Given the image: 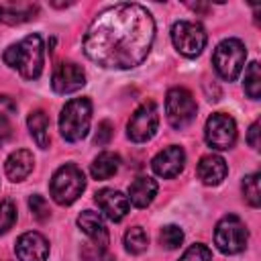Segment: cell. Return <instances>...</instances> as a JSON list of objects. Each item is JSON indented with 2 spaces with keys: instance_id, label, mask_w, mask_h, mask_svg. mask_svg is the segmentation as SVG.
<instances>
[{
  "instance_id": "ba28073f",
  "label": "cell",
  "mask_w": 261,
  "mask_h": 261,
  "mask_svg": "<svg viewBox=\"0 0 261 261\" xmlns=\"http://www.w3.org/2000/svg\"><path fill=\"white\" fill-rule=\"evenodd\" d=\"M196 100L186 88H171L165 96V114L173 128H186L196 116Z\"/></svg>"
},
{
  "instance_id": "3957f363",
  "label": "cell",
  "mask_w": 261,
  "mask_h": 261,
  "mask_svg": "<svg viewBox=\"0 0 261 261\" xmlns=\"http://www.w3.org/2000/svg\"><path fill=\"white\" fill-rule=\"evenodd\" d=\"M92 120V102L88 98L69 100L59 114V130L67 143L82 141L90 130Z\"/></svg>"
},
{
  "instance_id": "8fae6325",
  "label": "cell",
  "mask_w": 261,
  "mask_h": 261,
  "mask_svg": "<svg viewBox=\"0 0 261 261\" xmlns=\"http://www.w3.org/2000/svg\"><path fill=\"white\" fill-rule=\"evenodd\" d=\"M86 84V73L82 69V65L73 63V61H63L53 69L51 75V88L57 94H71L77 92L82 86Z\"/></svg>"
},
{
  "instance_id": "5b68a950",
  "label": "cell",
  "mask_w": 261,
  "mask_h": 261,
  "mask_svg": "<svg viewBox=\"0 0 261 261\" xmlns=\"http://www.w3.org/2000/svg\"><path fill=\"white\" fill-rule=\"evenodd\" d=\"M245 57H247V49L239 39H224L216 45L212 53V63H214L216 73L222 80L232 82L239 77L245 65Z\"/></svg>"
},
{
  "instance_id": "83f0119b",
  "label": "cell",
  "mask_w": 261,
  "mask_h": 261,
  "mask_svg": "<svg viewBox=\"0 0 261 261\" xmlns=\"http://www.w3.org/2000/svg\"><path fill=\"white\" fill-rule=\"evenodd\" d=\"M179 261H212V253H210V249H208L206 245L196 243V245H192V247L181 255Z\"/></svg>"
},
{
  "instance_id": "7402d4cb",
  "label": "cell",
  "mask_w": 261,
  "mask_h": 261,
  "mask_svg": "<svg viewBox=\"0 0 261 261\" xmlns=\"http://www.w3.org/2000/svg\"><path fill=\"white\" fill-rule=\"evenodd\" d=\"M149 245V237L145 232L143 226H130L126 232H124V249L130 253V255H139L147 249Z\"/></svg>"
},
{
  "instance_id": "f1b7e54d",
  "label": "cell",
  "mask_w": 261,
  "mask_h": 261,
  "mask_svg": "<svg viewBox=\"0 0 261 261\" xmlns=\"http://www.w3.org/2000/svg\"><path fill=\"white\" fill-rule=\"evenodd\" d=\"M112 124H110V120H102L100 124H98V130H96V135H94V145H98V147H104V145H108L110 143V139H112Z\"/></svg>"
},
{
  "instance_id": "7c38bea8",
  "label": "cell",
  "mask_w": 261,
  "mask_h": 261,
  "mask_svg": "<svg viewBox=\"0 0 261 261\" xmlns=\"http://www.w3.org/2000/svg\"><path fill=\"white\" fill-rule=\"evenodd\" d=\"M14 253L18 257V261H47L49 243L39 232H24L16 239Z\"/></svg>"
},
{
  "instance_id": "d4e9b609",
  "label": "cell",
  "mask_w": 261,
  "mask_h": 261,
  "mask_svg": "<svg viewBox=\"0 0 261 261\" xmlns=\"http://www.w3.org/2000/svg\"><path fill=\"white\" fill-rule=\"evenodd\" d=\"M181 241H184V230L179 228V226H175V224H167V226H163L161 228V232H159V243H161V247H165V249H177L179 245H181Z\"/></svg>"
},
{
  "instance_id": "52a82bcc",
  "label": "cell",
  "mask_w": 261,
  "mask_h": 261,
  "mask_svg": "<svg viewBox=\"0 0 261 261\" xmlns=\"http://www.w3.org/2000/svg\"><path fill=\"white\" fill-rule=\"evenodd\" d=\"M171 41H173V47L184 57H196L204 51L208 37L200 22L179 20L171 27Z\"/></svg>"
},
{
  "instance_id": "2e32d148",
  "label": "cell",
  "mask_w": 261,
  "mask_h": 261,
  "mask_svg": "<svg viewBox=\"0 0 261 261\" xmlns=\"http://www.w3.org/2000/svg\"><path fill=\"white\" fill-rule=\"evenodd\" d=\"M198 177L202 179V184L206 186H218L224 177H226V161L220 157V155H204L200 161H198Z\"/></svg>"
},
{
  "instance_id": "d6986e66",
  "label": "cell",
  "mask_w": 261,
  "mask_h": 261,
  "mask_svg": "<svg viewBox=\"0 0 261 261\" xmlns=\"http://www.w3.org/2000/svg\"><path fill=\"white\" fill-rule=\"evenodd\" d=\"M39 12V6L37 4H24V2H18V4H0V22H6V24H20V22H27L31 18H35V14Z\"/></svg>"
},
{
  "instance_id": "7a4b0ae2",
  "label": "cell",
  "mask_w": 261,
  "mask_h": 261,
  "mask_svg": "<svg viewBox=\"0 0 261 261\" xmlns=\"http://www.w3.org/2000/svg\"><path fill=\"white\" fill-rule=\"evenodd\" d=\"M2 59L6 65L16 69L24 80H37L43 71V61H45V47L41 35L35 33L10 45L4 51Z\"/></svg>"
},
{
  "instance_id": "6da1fadb",
  "label": "cell",
  "mask_w": 261,
  "mask_h": 261,
  "mask_svg": "<svg viewBox=\"0 0 261 261\" xmlns=\"http://www.w3.org/2000/svg\"><path fill=\"white\" fill-rule=\"evenodd\" d=\"M155 39L151 12L133 2L102 10L86 31L84 53L106 69H130L143 63Z\"/></svg>"
},
{
  "instance_id": "4dcf8cb0",
  "label": "cell",
  "mask_w": 261,
  "mask_h": 261,
  "mask_svg": "<svg viewBox=\"0 0 261 261\" xmlns=\"http://www.w3.org/2000/svg\"><path fill=\"white\" fill-rule=\"evenodd\" d=\"M14 112H16V102L10 96L2 94L0 96V114L2 116H8V114H14Z\"/></svg>"
},
{
  "instance_id": "277c9868",
  "label": "cell",
  "mask_w": 261,
  "mask_h": 261,
  "mask_svg": "<svg viewBox=\"0 0 261 261\" xmlns=\"http://www.w3.org/2000/svg\"><path fill=\"white\" fill-rule=\"evenodd\" d=\"M86 188V177H84V171L73 165V163H65L61 165L53 177H51V184H49V190H51V196L57 204L61 206H69L73 204L82 192Z\"/></svg>"
},
{
  "instance_id": "9a60e30c",
  "label": "cell",
  "mask_w": 261,
  "mask_h": 261,
  "mask_svg": "<svg viewBox=\"0 0 261 261\" xmlns=\"http://www.w3.org/2000/svg\"><path fill=\"white\" fill-rule=\"evenodd\" d=\"M77 226L82 228L84 234H88L92 239V243L96 245V249L100 253L106 251L108 247V228L104 226V220L100 218L98 212H92V210H84L80 216H77Z\"/></svg>"
},
{
  "instance_id": "9c48e42d",
  "label": "cell",
  "mask_w": 261,
  "mask_h": 261,
  "mask_svg": "<svg viewBox=\"0 0 261 261\" xmlns=\"http://www.w3.org/2000/svg\"><path fill=\"white\" fill-rule=\"evenodd\" d=\"M159 126V114H157V106L155 102H143L130 116L128 124H126V135L130 141L135 143H145L149 139H153V135L157 133Z\"/></svg>"
},
{
  "instance_id": "5bb4252c",
  "label": "cell",
  "mask_w": 261,
  "mask_h": 261,
  "mask_svg": "<svg viewBox=\"0 0 261 261\" xmlns=\"http://www.w3.org/2000/svg\"><path fill=\"white\" fill-rule=\"evenodd\" d=\"M184 163H186V153L181 147L177 145H171L167 149H163L161 153H157L151 161V167L157 175L161 177H175L181 169H184Z\"/></svg>"
},
{
  "instance_id": "4316f807",
  "label": "cell",
  "mask_w": 261,
  "mask_h": 261,
  "mask_svg": "<svg viewBox=\"0 0 261 261\" xmlns=\"http://www.w3.org/2000/svg\"><path fill=\"white\" fill-rule=\"evenodd\" d=\"M29 208H31V212H33V216H35L37 220H47L49 214H51L49 204H47V200H45L41 194H33V196L29 198Z\"/></svg>"
},
{
  "instance_id": "ac0fdd59",
  "label": "cell",
  "mask_w": 261,
  "mask_h": 261,
  "mask_svg": "<svg viewBox=\"0 0 261 261\" xmlns=\"http://www.w3.org/2000/svg\"><path fill=\"white\" fill-rule=\"evenodd\" d=\"M157 194V181L153 177H137L128 186V202L137 208H147Z\"/></svg>"
},
{
  "instance_id": "e0dca14e",
  "label": "cell",
  "mask_w": 261,
  "mask_h": 261,
  "mask_svg": "<svg viewBox=\"0 0 261 261\" xmlns=\"http://www.w3.org/2000/svg\"><path fill=\"white\" fill-rule=\"evenodd\" d=\"M33 165H35L33 153L27 151V149H18V151L8 155V159L4 163V169H6V175H8L10 181H22L33 171Z\"/></svg>"
},
{
  "instance_id": "cb8c5ba5",
  "label": "cell",
  "mask_w": 261,
  "mask_h": 261,
  "mask_svg": "<svg viewBox=\"0 0 261 261\" xmlns=\"http://www.w3.org/2000/svg\"><path fill=\"white\" fill-rule=\"evenodd\" d=\"M243 196L247 200L249 206L259 208L261 204V196H259V173H249L243 177Z\"/></svg>"
},
{
  "instance_id": "44dd1931",
  "label": "cell",
  "mask_w": 261,
  "mask_h": 261,
  "mask_svg": "<svg viewBox=\"0 0 261 261\" xmlns=\"http://www.w3.org/2000/svg\"><path fill=\"white\" fill-rule=\"evenodd\" d=\"M118 163H120V159H118L116 153L104 151V153H100V155L92 161L90 173H92L94 179H108V177H112V175L118 171Z\"/></svg>"
},
{
  "instance_id": "30bf717a",
  "label": "cell",
  "mask_w": 261,
  "mask_h": 261,
  "mask_svg": "<svg viewBox=\"0 0 261 261\" xmlns=\"http://www.w3.org/2000/svg\"><path fill=\"white\" fill-rule=\"evenodd\" d=\"M204 139L212 149H220V151L230 149L237 141V122H234V118L224 114V112L212 114L206 120Z\"/></svg>"
},
{
  "instance_id": "603a6c76",
  "label": "cell",
  "mask_w": 261,
  "mask_h": 261,
  "mask_svg": "<svg viewBox=\"0 0 261 261\" xmlns=\"http://www.w3.org/2000/svg\"><path fill=\"white\" fill-rule=\"evenodd\" d=\"M245 94L251 100H259L261 96V69L257 61H253L245 71Z\"/></svg>"
},
{
  "instance_id": "1f68e13d",
  "label": "cell",
  "mask_w": 261,
  "mask_h": 261,
  "mask_svg": "<svg viewBox=\"0 0 261 261\" xmlns=\"http://www.w3.org/2000/svg\"><path fill=\"white\" fill-rule=\"evenodd\" d=\"M259 120H255L253 124H251V128H249V133H247V143L253 147V149H259Z\"/></svg>"
},
{
  "instance_id": "f546056e",
  "label": "cell",
  "mask_w": 261,
  "mask_h": 261,
  "mask_svg": "<svg viewBox=\"0 0 261 261\" xmlns=\"http://www.w3.org/2000/svg\"><path fill=\"white\" fill-rule=\"evenodd\" d=\"M10 139H12V124H10L8 116L0 114V147L6 145Z\"/></svg>"
},
{
  "instance_id": "8992f818",
  "label": "cell",
  "mask_w": 261,
  "mask_h": 261,
  "mask_svg": "<svg viewBox=\"0 0 261 261\" xmlns=\"http://www.w3.org/2000/svg\"><path fill=\"white\" fill-rule=\"evenodd\" d=\"M247 226L243 224V220L234 214H226L218 220L216 228H214V243L216 247L224 253V255H234L241 253L247 247Z\"/></svg>"
},
{
  "instance_id": "ffe728a7",
  "label": "cell",
  "mask_w": 261,
  "mask_h": 261,
  "mask_svg": "<svg viewBox=\"0 0 261 261\" xmlns=\"http://www.w3.org/2000/svg\"><path fill=\"white\" fill-rule=\"evenodd\" d=\"M27 124H29L33 141L41 149H47L49 147V116L43 110H33L27 118Z\"/></svg>"
},
{
  "instance_id": "4fadbf2b",
  "label": "cell",
  "mask_w": 261,
  "mask_h": 261,
  "mask_svg": "<svg viewBox=\"0 0 261 261\" xmlns=\"http://www.w3.org/2000/svg\"><path fill=\"white\" fill-rule=\"evenodd\" d=\"M94 202L98 204V208L104 212V216L112 222H118L126 216L128 212V198L124 194H120L118 190H110L104 188L100 192H96Z\"/></svg>"
},
{
  "instance_id": "484cf974",
  "label": "cell",
  "mask_w": 261,
  "mask_h": 261,
  "mask_svg": "<svg viewBox=\"0 0 261 261\" xmlns=\"http://www.w3.org/2000/svg\"><path fill=\"white\" fill-rule=\"evenodd\" d=\"M16 220V208L10 200H0V234H4L8 228H12Z\"/></svg>"
}]
</instances>
